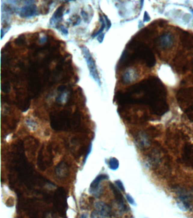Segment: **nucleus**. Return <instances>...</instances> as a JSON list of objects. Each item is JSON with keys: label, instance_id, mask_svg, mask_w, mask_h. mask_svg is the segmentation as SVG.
Wrapping results in <instances>:
<instances>
[{"label": "nucleus", "instance_id": "f257e3e1", "mask_svg": "<svg viewBox=\"0 0 193 218\" xmlns=\"http://www.w3.org/2000/svg\"><path fill=\"white\" fill-rule=\"evenodd\" d=\"M82 49L84 57L87 63V67L88 68L90 76L100 86L101 85L100 78L99 77L98 71L97 70L95 62L89 50L86 47H82Z\"/></svg>", "mask_w": 193, "mask_h": 218}, {"label": "nucleus", "instance_id": "f03ea898", "mask_svg": "<svg viewBox=\"0 0 193 218\" xmlns=\"http://www.w3.org/2000/svg\"><path fill=\"white\" fill-rule=\"evenodd\" d=\"M95 207L96 209L92 212L90 216L91 218H106L111 217V208L107 204L102 201H97L95 204Z\"/></svg>", "mask_w": 193, "mask_h": 218}, {"label": "nucleus", "instance_id": "7ed1b4c3", "mask_svg": "<svg viewBox=\"0 0 193 218\" xmlns=\"http://www.w3.org/2000/svg\"><path fill=\"white\" fill-rule=\"evenodd\" d=\"M108 179L109 177L106 175L102 174L97 175L90 184V187L89 189L90 193L96 198H99L103 191V187L100 184L103 181L106 180Z\"/></svg>", "mask_w": 193, "mask_h": 218}, {"label": "nucleus", "instance_id": "20e7f679", "mask_svg": "<svg viewBox=\"0 0 193 218\" xmlns=\"http://www.w3.org/2000/svg\"><path fill=\"white\" fill-rule=\"evenodd\" d=\"M18 14L21 18H29L36 16L38 14V10L36 5L35 4L25 5L23 8L18 10Z\"/></svg>", "mask_w": 193, "mask_h": 218}, {"label": "nucleus", "instance_id": "39448f33", "mask_svg": "<svg viewBox=\"0 0 193 218\" xmlns=\"http://www.w3.org/2000/svg\"><path fill=\"white\" fill-rule=\"evenodd\" d=\"M159 43L163 49L169 48L173 43V37L170 34H164L160 38Z\"/></svg>", "mask_w": 193, "mask_h": 218}, {"label": "nucleus", "instance_id": "423d86ee", "mask_svg": "<svg viewBox=\"0 0 193 218\" xmlns=\"http://www.w3.org/2000/svg\"><path fill=\"white\" fill-rule=\"evenodd\" d=\"M113 192L114 193V194L115 195V197H116V200L117 201V203L118 204L120 207L121 208V210H125L126 206L125 203H124V199L120 191H119V190L116 188V187L112 184H109Z\"/></svg>", "mask_w": 193, "mask_h": 218}, {"label": "nucleus", "instance_id": "0eeeda50", "mask_svg": "<svg viewBox=\"0 0 193 218\" xmlns=\"http://www.w3.org/2000/svg\"><path fill=\"white\" fill-rule=\"evenodd\" d=\"M64 8L63 6H61L57 8L56 11L54 13L51 19L50 20V24L51 25L56 24L58 21L61 20L63 15Z\"/></svg>", "mask_w": 193, "mask_h": 218}, {"label": "nucleus", "instance_id": "6e6552de", "mask_svg": "<svg viewBox=\"0 0 193 218\" xmlns=\"http://www.w3.org/2000/svg\"><path fill=\"white\" fill-rule=\"evenodd\" d=\"M68 173V166L65 163H61L56 169V174L58 178L65 177Z\"/></svg>", "mask_w": 193, "mask_h": 218}, {"label": "nucleus", "instance_id": "1a4fd4ad", "mask_svg": "<svg viewBox=\"0 0 193 218\" xmlns=\"http://www.w3.org/2000/svg\"><path fill=\"white\" fill-rule=\"evenodd\" d=\"M135 78L134 72L132 69H130L124 74L122 78H123V81L127 84L131 83L132 81H133Z\"/></svg>", "mask_w": 193, "mask_h": 218}, {"label": "nucleus", "instance_id": "9d476101", "mask_svg": "<svg viewBox=\"0 0 193 218\" xmlns=\"http://www.w3.org/2000/svg\"><path fill=\"white\" fill-rule=\"evenodd\" d=\"M25 123L27 127L29 128L31 131H35L38 130V124L33 119H27L25 121Z\"/></svg>", "mask_w": 193, "mask_h": 218}, {"label": "nucleus", "instance_id": "9b49d317", "mask_svg": "<svg viewBox=\"0 0 193 218\" xmlns=\"http://www.w3.org/2000/svg\"><path fill=\"white\" fill-rule=\"evenodd\" d=\"M108 165L110 169L116 170L119 168V161L115 157H112L108 161Z\"/></svg>", "mask_w": 193, "mask_h": 218}, {"label": "nucleus", "instance_id": "f8f14e48", "mask_svg": "<svg viewBox=\"0 0 193 218\" xmlns=\"http://www.w3.org/2000/svg\"><path fill=\"white\" fill-rule=\"evenodd\" d=\"M100 22H102L101 27H100V29H99V30H98V31H97L96 33H94V34L92 35V37L93 38L96 37L99 35H100L101 33H102V32L105 29H106V21H105V20H104L103 16H102V15L100 16Z\"/></svg>", "mask_w": 193, "mask_h": 218}, {"label": "nucleus", "instance_id": "ddd939ff", "mask_svg": "<svg viewBox=\"0 0 193 218\" xmlns=\"http://www.w3.org/2000/svg\"><path fill=\"white\" fill-rule=\"evenodd\" d=\"M68 99V93L66 92L63 93L61 95H60L56 99V101L58 103H64L66 102Z\"/></svg>", "mask_w": 193, "mask_h": 218}, {"label": "nucleus", "instance_id": "4468645a", "mask_svg": "<svg viewBox=\"0 0 193 218\" xmlns=\"http://www.w3.org/2000/svg\"><path fill=\"white\" fill-rule=\"evenodd\" d=\"M92 150V144L91 143V144H90V145L89 146L88 149V150H87V153H86V155L84 158L83 162V165H84L86 164V162H87V159H88V157L90 156V155L91 153Z\"/></svg>", "mask_w": 193, "mask_h": 218}, {"label": "nucleus", "instance_id": "2eb2a0df", "mask_svg": "<svg viewBox=\"0 0 193 218\" xmlns=\"http://www.w3.org/2000/svg\"><path fill=\"white\" fill-rule=\"evenodd\" d=\"M115 184H116V186H117V188L118 189H120L121 191H125V187H124V185L123 184V183L122 182V181L120 180H116L115 181Z\"/></svg>", "mask_w": 193, "mask_h": 218}, {"label": "nucleus", "instance_id": "dca6fc26", "mask_svg": "<svg viewBox=\"0 0 193 218\" xmlns=\"http://www.w3.org/2000/svg\"><path fill=\"white\" fill-rule=\"evenodd\" d=\"M103 17H104V20H105V21H106V31H108L110 29V28L111 27V22L110 20L108 18V17L106 16V15H103Z\"/></svg>", "mask_w": 193, "mask_h": 218}, {"label": "nucleus", "instance_id": "f3484780", "mask_svg": "<svg viewBox=\"0 0 193 218\" xmlns=\"http://www.w3.org/2000/svg\"><path fill=\"white\" fill-rule=\"evenodd\" d=\"M126 198L127 199V201H128V202L130 204H131V205H134V206L136 205V203H135L134 199L131 196L130 194H126Z\"/></svg>", "mask_w": 193, "mask_h": 218}, {"label": "nucleus", "instance_id": "a211bd4d", "mask_svg": "<svg viewBox=\"0 0 193 218\" xmlns=\"http://www.w3.org/2000/svg\"><path fill=\"white\" fill-rule=\"evenodd\" d=\"M59 30L65 35H67L68 34V30L65 27L63 26H60L59 27Z\"/></svg>", "mask_w": 193, "mask_h": 218}, {"label": "nucleus", "instance_id": "6ab92c4d", "mask_svg": "<svg viewBox=\"0 0 193 218\" xmlns=\"http://www.w3.org/2000/svg\"><path fill=\"white\" fill-rule=\"evenodd\" d=\"M104 36H105V34L103 33L97 36V39L98 42H99L100 43H103V40H104Z\"/></svg>", "mask_w": 193, "mask_h": 218}, {"label": "nucleus", "instance_id": "aec40b11", "mask_svg": "<svg viewBox=\"0 0 193 218\" xmlns=\"http://www.w3.org/2000/svg\"><path fill=\"white\" fill-rule=\"evenodd\" d=\"M81 15H82V18H83V20H84L85 22L88 19V16L87 13L86 11H83V10L81 11Z\"/></svg>", "mask_w": 193, "mask_h": 218}, {"label": "nucleus", "instance_id": "412c9836", "mask_svg": "<svg viewBox=\"0 0 193 218\" xmlns=\"http://www.w3.org/2000/svg\"><path fill=\"white\" fill-rule=\"evenodd\" d=\"M150 20V17L147 11H145L144 17H143V21L144 22H149Z\"/></svg>", "mask_w": 193, "mask_h": 218}, {"label": "nucleus", "instance_id": "4be33fe9", "mask_svg": "<svg viewBox=\"0 0 193 218\" xmlns=\"http://www.w3.org/2000/svg\"><path fill=\"white\" fill-rule=\"evenodd\" d=\"M47 40V36H43L41 37H40V40H39V42L40 44H44L45 43Z\"/></svg>", "mask_w": 193, "mask_h": 218}, {"label": "nucleus", "instance_id": "5701e85b", "mask_svg": "<svg viewBox=\"0 0 193 218\" xmlns=\"http://www.w3.org/2000/svg\"><path fill=\"white\" fill-rule=\"evenodd\" d=\"M65 89V87H63V86H61V87H58V90H59V91H60V92H63Z\"/></svg>", "mask_w": 193, "mask_h": 218}, {"label": "nucleus", "instance_id": "b1692460", "mask_svg": "<svg viewBox=\"0 0 193 218\" xmlns=\"http://www.w3.org/2000/svg\"><path fill=\"white\" fill-rule=\"evenodd\" d=\"M81 217L82 218H87L88 217V214H87V213H83V215H81Z\"/></svg>", "mask_w": 193, "mask_h": 218}, {"label": "nucleus", "instance_id": "393cba45", "mask_svg": "<svg viewBox=\"0 0 193 218\" xmlns=\"http://www.w3.org/2000/svg\"><path fill=\"white\" fill-rule=\"evenodd\" d=\"M191 13H193V10H191Z\"/></svg>", "mask_w": 193, "mask_h": 218}, {"label": "nucleus", "instance_id": "a878e982", "mask_svg": "<svg viewBox=\"0 0 193 218\" xmlns=\"http://www.w3.org/2000/svg\"><path fill=\"white\" fill-rule=\"evenodd\" d=\"M142 1H143V0H142Z\"/></svg>", "mask_w": 193, "mask_h": 218}]
</instances>
